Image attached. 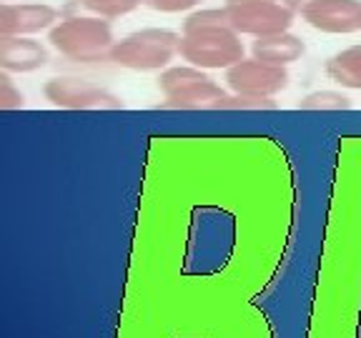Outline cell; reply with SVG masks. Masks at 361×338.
Listing matches in <instances>:
<instances>
[{"mask_svg": "<svg viewBox=\"0 0 361 338\" xmlns=\"http://www.w3.org/2000/svg\"><path fill=\"white\" fill-rule=\"evenodd\" d=\"M299 15L309 28L319 33H361V0H306Z\"/></svg>", "mask_w": 361, "mask_h": 338, "instance_id": "9c48e42d", "label": "cell"}, {"mask_svg": "<svg viewBox=\"0 0 361 338\" xmlns=\"http://www.w3.org/2000/svg\"><path fill=\"white\" fill-rule=\"evenodd\" d=\"M51 53L40 40L25 35H0V70L6 73H35L48 65Z\"/></svg>", "mask_w": 361, "mask_h": 338, "instance_id": "8fae6325", "label": "cell"}, {"mask_svg": "<svg viewBox=\"0 0 361 338\" xmlns=\"http://www.w3.org/2000/svg\"><path fill=\"white\" fill-rule=\"evenodd\" d=\"M183 308L186 321L171 303L126 296L116 338H274L271 321L254 303Z\"/></svg>", "mask_w": 361, "mask_h": 338, "instance_id": "6da1fadb", "label": "cell"}, {"mask_svg": "<svg viewBox=\"0 0 361 338\" xmlns=\"http://www.w3.org/2000/svg\"><path fill=\"white\" fill-rule=\"evenodd\" d=\"M203 0H143V6L151 8L156 13H166V15H176V13H188L193 8L201 6Z\"/></svg>", "mask_w": 361, "mask_h": 338, "instance_id": "ac0fdd59", "label": "cell"}, {"mask_svg": "<svg viewBox=\"0 0 361 338\" xmlns=\"http://www.w3.org/2000/svg\"><path fill=\"white\" fill-rule=\"evenodd\" d=\"M48 43L66 61L73 63H101L108 61L116 43L113 25L101 15H71L48 30Z\"/></svg>", "mask_w": 361, "mask_h": 338, "instance_id": "3957f363", "label": "cell"}, {"mask_svg": "<svg viewBox=\"0 0 361 338\" xmlns=\"http://www.w3.org/2000/svg\"><path fill=\"white\" fill-rule=\"evenodd\" d=\"M3 3H11V0H3Z\"/></svg>", "mask_w": 361, "mask_h": 338, "instance_id": "ffe728a7", "label": "cell"}, {"mask_svg": "<svg viewBox=\"0 0 361 338\" xmlns=\"http://www.w3.org/2000/svg\"><path fill=\"white\" fill-rule=\"evenodd\" d=\"M25 106L23 90L13 83L11 73L0 70V111H20Z\"/></svg>", "mask_w": 361, "mask_h": 338, "instance_id": "e0dca14e", "label": "cell"}, {"mask_svg": "<svg viewBox=\"0 0 361 338\" xmlns=\"http://www.w3.org/2000/svg\"><path fill=\"white\" fill-rule=\"evenodd\" d=\"M241 3H281V6L293 8V11H301L306 0H226L224 6H241Z\"/></svg>", "mask_w": 361, "mask_h": 338, "instance_id": "d6986e66", "label": "cell"}, {"mask_svg": "<svg viewBox=\"0 0 361 338\" xmlns=\"http://www.w3.org/2000/svg\"><path fill=\"white\" fill-rule=\"evenodd\" d=\"M178 56L201 70H228L246 58V45L228 25L226 6L196 11L183 20Z\"/></svg>", "mask_w": 361, "mask_h": 338, "instance_id": "7a4b0ae2", "label": "cell"}, {"mask_svg": "<svg viewBox=\"0 0 361 338\" xmlns=\"http://www.w3.org/2000/svg\"><path fill=\"white\" fill-rule=\"evenodd\" d=\"M45 101L63 111H123L116 93L83 78H51L43 85Z\"/></svg>", "mask_w": 361, "mask_h": 338, "instance_id": "8992f818", "label": "cell"}, {"mask_svg": "<svg viewBox=\"0 0 361 338\" xmlns=\"http://www.w3.org/2000/svg\"><path fill=\"white\" fill-rule=\"evenodd\" d=\"M180 53V33L169 28H141L116 40L108 61L138 73H161Z\"/></svg>", "mask_w": 361, "mask_h": 338, "instance_id": "277c9868", "label": "cell"}, {"mask_svg": "<svg viewBox=\"0 0 361 338\" xmlns=\"http://www.w3.org/2000/svg\"><path fill=\"white\" fill-rule=\"evenodd\" d=\"M214 111H276L274 98H254L241 96V93H226Z\"/></svg>", "mask_w": 361, "mask_h": 338, "instance_id": "2e32d148", "label": "cell"}, {"mask_svg": "<svg viewBox=\"0 0 361 338\" xmlns=\"http://www.w3.org/2000/svg\"><path fill=\"white\" fill-rule=\"evenodd\" d=\"M304 53H306V43L299 35H293L291 30L276 33V35H266V38H254V43H251V56L264 63H271V65H281V68L301 61Z\"/></svg>", "mask_w": 361, "mask_h": 338, "instance_id": "7c38bea8", "label": "cell"}, {"mask_svg": "<svg viewBox=\"0 0 361 338\" xmlns=\"http://www.w3.org/2000/svg\"><path fill=\"white\" fill-rule=\"evenodd\" d=\"M228 25L238 35L251 38H266L291 30L299 11H293L281 3H241V6H226Z\"/></svg>", "mask_w": 361, "mask_h": 338, "instance_id": "ba28073f", "label": "cell"}, {"mask_svg": "<svg viewBox=\"0 0 361 338\" xmlns=\"http://www.w3.org/2000/svg\"><path fill=\"white\" fill-rule=\"evenodd\" d=\"M80 6L93 15L116 20V18L130 15L133 11H138L143 6V0H80Z\"/></svg>", "mask_w": 361, "mask_h": 338, "instance_id": "9a60e30c", "label": "cell"}, {"mask_svg": "<svg viewBox=\"0 0 361 338\" xmlns=\"http://www.w3.org/2000/svg\"><path fill=\"white\" fill-rule=\"evenodd\" d=\"M226 88L231 93H241V96H254V98H274L281 90L288 88V75L286 68L271 65L259 58H243L236 65L226 70Z\"/></svg>", "mask_w": 361, "mask_h": 338, "instance_id": "52a82bcc", "label": "cell"}, {"mask_svg": "<svg viewBox=\"0 0 361 338\" xmlns=\"http://www.w3.org/2000/svg\"><path fill=\"white\" fill-rule=\"evenodd\" d=\"M324 73L341 88L361 90V43L334 53L324 65Z\"/></svg>", "mask_w": 361, "mask_h": 338, "instance_id": "4fadbf2b", "label": "cell"}, {"mask_svg": "<svg viewBox=\"0 0 361 338\" xmlns=\"http://www.w3.org/2000/svg\"><path fill=\"white\" fill-rule=\"evenodd\" d=\"M158 88L164 93V111H214L216 103L226 96L206 70L193 65H169L158 73Z\"/></svg>", "mask_w": 361, "mask_h": 338, "instance_id": "5b68a950", "label": "cell"}, {"mask_svg": "<svg viewBox=\"0 0 361 338\" xmlns=\"http://www.w3.org/2000/svg\"><path fill=\"white\" fill-rule=\"evenodd\" d=\"M299 111H351V98L338 90H314L299 101Z\"/></svg>", "mask_w": 361, "mask_h": 338, "instance_id": "5bb4252c", "label": "cell"}, {"mask_svg": "<svg viewBox=\"0 0 361 338\" xmlns=\"http://www.w3.org/2000/svg\"><path fill=\"white\" fill-rule=\"evenodd\" d=\"M61 20L58 8L48 3H0V35H30L51 30Z\"/></svg>", "mask_w": 361, "mask_h": 338, "instance_id": "30bf717a", "label": "cell"}]
</instances>
